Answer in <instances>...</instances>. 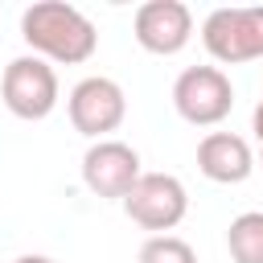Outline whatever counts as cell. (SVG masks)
<instances>
[{
    "instance_id": "7a4b0ae2",
    "label": "cell",
    "mask_w": 263,
    "mask_h": 263,
    "mask_svg": "<svg viewBox=\"0 0 263 263\" xmlns=\"http://www.w3.org/2000/svg\"><path fill=\"white\" fill-rule=\"evenodd\" d=\"M0 99L16 119H45L58 107V74L45 58L37 53H21L4 66L0 78Z\"/></svg>"
},
{
    "instance_id": "4fadbf2b",
    "label": "cell",
    "mask_w": 263,
    "mask_h": 263,
    "mask_svg": "<svg viewBox=\"0 0 263 263\" xmlns=\"http://www.w3.org/2000/svg\"><path fill=\"white\" fill-rule=\"evenodd\" d=\"M12 263H53L49 255H21V259H12Z\"/></svg>"
},
{
    "instance_id": "7c38bea8",
    "label": "cell",
    "mask_w": 263,
    "mask_h": 263,
    "mask_svg": "<svg viewBox=\"0 0 263 263\" xmlns=\"http://www.w3.org/2000/svg\"><path fill=\"white\" fill-rule=\"evenodd\" d=\"M251 132H255V144H259V164H263V99H259V107H255V115H251Z\"/></svg>"
},
{
    "instance_id": "8fae6325",
    "label": "cell",
    "mask_w": 263,
    "mask_h": 263,
    "mask_svg": "<svg viewBox=\"0 0 263 263\" xmlns=\"http://www.w3.org/2000/svg\"><path fill=\"white\" fill-rule=\"evenodd\" d=\"M136 263H197V255H193V247H189L185 238H177V234H152V238L140 247Z\"/></svg>"
},
{
    "instance_id": "6da1fadb",
    "label": "cell",
    "mask_w": 263,
    "mask_h": 263,
    "mask_svg": "<svg viewBox=\"0 0 263 263\" xmlns=\"http://www.w3.org/2000/svg\"><path fill=\"white\" fill-rule=\"evenodd\" d=\"M21 37L25 45L45 58V62H62V66H78L99 49V29L95 21L62 0H41L29 4L21 12Z\"/></svg>"
},
{
    "instance_id": "277c9868",
    "label": "cell",
    "mask_w": 263,
    "mask_h": 263,
    "mask_svg": "<svg viewBox=\"0 0 263 263\" xmlns=\"http://www.w3.org/2000/svg\"><path fill=\"white\" fill-rule=\"evenodd\" d=\"M201 45L222 66L263 58V8H214L201 25Z\"/></svg>"
},
{
    "instance_id": "52a82bcc",
    "label": "cell",
    "mask_w": 263,
    "mask_h": 263,
    "mask_svg": "<svg viewBox=\"0 0 263 263\" xmlns=\"http://www.w3.org/2000/svg\"><path fill=\"white\" fill-rule=\"evenodd\" d=\"M140 177H144L140 152L123 140H95L82 156V181L95 197H111V201L119 197L123 201Z\"/></svg>"
},
{
    "instance_id": "5b68a950",
    "label": "cell",
    "mask_w": 263,
    "mask_h": 263,
    "mask_svg": "<svg viewBox=\"0 0 263 263\" xmlns=\"http://www.w3.org/2000/svg\"><path fill=\"white\" fill-rule=\"evenodd\" d=\"M123 214L152 234H164L173 226H181V218L189 214V193L173 173H144L132 193L123 197Z\"/></svg>"
},
{
    "instance_id": "8992f818",
    "label": "cell",
    "mask_w": 263,
    "mask_h": 263,
    "mask_svg": "<svg viewBox=\"0 0 263 263\" xmlns=\"http://www.w3.org/2000/svg\"><path fill=\"white\" fill-rule=\"evenodd\" d=\"M66 111H70V123L74 132L90 136V140H103L107 132H115L127 115V95L115 78H103V74H90L82 78L70 99H66Z\"/></svg>"
},
{
    "instance_id": "3957f363",
    "label": "cell",
    "mask_w": 263,
    "mask_h": 263,
    "mask_svg": "<svg viewBox=\"0 0 263 263\" xmlns=\"http://www.w3.org/2000/svg\"><path fill=\"white\" fill-rule=\"evenodd\" d=\"M173 107L193 127H214L234 107V86L218 66H189L173 82Z\"/></svg>"
},
{
    "instance_id": "30bf717a",
    "label": "cell",
    "mask_w": 263,
    "mask_h": 263,
    "mask_svg": "<svg viewBox=\"0 0 263 263\" xmlns=\"http://www.w3.org/2000/svg\"><path fill=\"white\" fill-rule=\"evenodd\" d=\"M226 247L234 263H263V210H247L226 226Z\"/></svg>"
},
{
    "instance_id": "9c48e42d",
    "label": "cell",
    "mask_w": 263,
    "mask_h": 263,
    "mask_svg": "<svg viewBox=\"0 0 263 263\" xmlns=\"http://www.w3.org/2000/svg\"><path fill=\"white\" fill-rule=\"evenodd\" d=\"M197 168L214 185H242L255 173V152L234 132H210L197 144Z\"/></svg>"
},
{
    "instance_id": "ba28073f",
    "label": "cell",
    "mask_w": 263,
    "mask_h": 263,
    "mask_svg": "<svg viewBox=\"0 0 263 263\" xmlns=\"http://www.w3.org/2000/svg\"><path fill=\"white\" fill-rule=\"evenodd\" d=\"M132 29H136L140 49H148L156 58H173L193 37V12L181 0H148V4L136 8Z\"/></svg>"
}]
</instances>
